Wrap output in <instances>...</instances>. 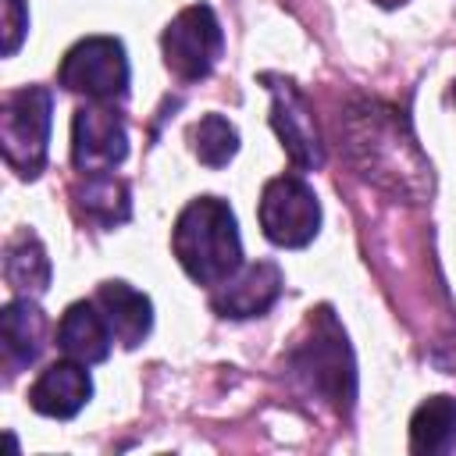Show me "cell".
<instances>
[{"label":"cell","mask_w":456,"mask_h":456,"mask_svg":"<svg viewBox=\"0 0 456 456\" xmlns=\"http://www.w3.org/2000/svg\"><path fill=\"white\" fill-rule=\"evenodd\" d=\"M75 200L86 210V217L100 221L103 228L125 224L128 214H132V207H128V185L118 182L114 175H86V185H78Z\"/></svg>","instance_id":"cell-17"},{"label":"cell","mask_w":456,"mask_h":456,"mask_svg":"<svg viewBox=\"0 0 456 456\" xmlns=\"http://www.w3.org/2000/svg\"><path fill=\"white\" fill-rule=\"evenodd\" d=\"M128 157V132L114 103H86L71 121V164L82 175H110Z\"/></svg>","instance_id":"cell-8"},{"label":"cell","mask_w":456,"mask_h":456,"mask_svg":"<svg viewBox=\"0 0 456 456\" xmlns=\"http://www.w3.org/2000/svg\"><path fill=\"white\" fill-rule=\"evenodd\" d=\"M171 249L196 285L217 289L242 267V239L232 207L217 196L192 200L175 221Z\"/></svg>","instance_id":"cell-3"},{"label":"cell","mask_w":456,"mask_h":456,"mask_svg":"<svg viewBox=\"0 0 456 456\" xmlns=\"http://www.w3.org/2000/svg\"><path fill=\"white\" fill-rule=\"evenodd\" d=\"M0 7H4V57H11L28 28V11L21 0H0Z\"/></svg>","instance_id":"cell-19"},{"label":"cell","mask_w":456,"mask_h":456,"mask_svg":"<svg viewBox=\"0 0 456 456\" xmlns=\"http://www.w3.org/2000/svg\"><path fill=\"white\" fill-rule=\"evenodd\" d=\"M110 342H114V331H110L107 317L100 314L96 299H82L64 310V317L57 324V349L68 360H78L86 367L103 363L110 356Z\"/></svg>","instance_id":"cell-12"},{"label":"cell","mask_w":456,"mask_h":456,"mask_svg":"<svg viewBox=\"0 0 456 456\" xmlns=\"http://www.w3.org/2000/svg\"><path fill=\"white\" fill-rule=\"evenodd\" d=\"M53 93L46 86H21L4 96L0 107V150L11 171L36 178L46 164Z\"/></svg>","instance_id":"cell-4"},{"label":"cell","mask_w":456,"mask_h":456,"mask_svg":"<svg viewBox=\"0 0 456 456\" xmlns=\"http://www.w3.org/2000/svg\"><path fill=\"white\" fill-rule=\"evenodd\" d=\"M189 146L196 153L200 164L207 167H224L235 153H239V132L228 118L221 114H207L189 128Z\"/></svg>","instance_id":"cell-18"},{"label":"cell","mask_w":456,"mask_h":456,"mask_svg":"<svg viewBox=\"0 0 456 456\" xmlns=\"http://www.w3.org/2000/svg\"><path fill=\"white\" fill-rule=\"evenodd\" d=\"M381 7H399V4H406V0H378Z\"/></svg>","instance_id":"cell-20"},{"label":"cell","mask_w":456,"mask_h":456,"mask_svg":"<svg viewBox=\"0 0 456 456\" xmlns=\"http://www.w3.org/2000/svg\"><path fill=\"white\" fill-rule=\"evenodd\" d=\"M46 338V317L43 310L32 303V296H18L4 306L0 314V342H4V356L14 367H28L39 360L43 342Z\"/></svg>","instance_id":"cell-14"},{"label":"cell","mask_w":456,"mask_h":456,"mask_svg":"<svg viewBox=\"0 0 456 456\" xmlns=\"http://www.w3.org/2000/svg\"><path fill=\"white\" fill-rule=\"evenodd\" d=\"M346 139L356 167L370 182L410 200L431 192V167L424 164L413 135L406 132V121L392 107L367 103L363 110H356L346 125Z\"/></svg>","instance_id":"cell-1"},{"label":"cell","mask_w":456,"mask_h":456,"mask_svg":"<svg viewBox=\"0 0 456 456\" xmlns=\"http://www.w3.org/2000/svg\"><path fill=\"white\" fill-rule=\"evenodd\" d=\"M89 395H93V381H89L86 363L61 360V363H50L36 378V385L28 388V406L43 417L68 420L89 403Z\"/></svg>","instance_id":"cell-11"},{"label":"cell","mask_w":456,"mask_h":456,"mask_svg":"<svg viewBox=\"0 0 456 456\" xmlns=\"http://www.w3.org/2000/svg\"><path fill=\"white\" fill-rule=\"evenodd\" d=\"M264 82L271 89V128L278 132L281 150L289 153L296 171H317L324 164V142L306 96L289 78L264 75Z\"/></svg>","instance_id":"cell-9"},{"label":"cell","mask_w":456,"mask_h":456,"mask_svg":"<svg viewBox=\"0 0 456 456\" xmlns=\"http://www.w3.org/2000/svg\"><path fill=\"white\" fill-rule=\"evenodd\" d=\"M285 370L292 374V381L306 395H314L317 403L331 406L335 413H349L353 410L356 363H353V349H349L346 331L335 321L331 306L310 310L303 338L285 356Z\"/></svg>","instance_id":"cell-2"},{"label":"cell","mask_w":456,"mask_h":456,"mask_svg":"<svg viewBox=\"0 0 456 456\" xmlns=\"http://www.w3.org/2000/svg\"><path fill=\"white\" fill-rule=\"evenodd\" d=\"M410 449L420 456H442L456 449V399L431 395L410 417Z\"/></svg>","instance_id":"cell-15"},{"label":"cell","mask_w":456,"mask_h":456,"mask_svg":"<svg viewBox=\"0 0 456 456\" xmlns=\"http://www.w3.org/2000/svg\"><path fill=\"white\" fill-rule=\"evenodd\" d=\"M281 267L274 260H256V264H242L232 278H224L217 285V292L210 296V306L221 314V317H260L267 314L278 296H281Z\"/></svg>","instance_id":"cell-10"},{"label":"cell","mask_w":456,"mask_h":456,"mask_svg":"<svg viewBox=\"0 0 456 456\" xmlns=\"http://www.w3.org/2000/svg\"><path fill=\"white\" fill-rule=\"evenodd\" d=\"M160 46H164V64L175 78L200 82L214 71L221 50H224V32H221L217 14L207 4H192L178 18L167 21Z\"/></svg>","instance_id":"cell-6"},{"label":"cell","mask_w":456,"mask_h":456,"mask_svg":"<svg viewBox=\"0 0 456 456\" xmlns=\"http://www.w3.org/2000/svg\"><path fill=\"white\" fill-rule=\"evenodd\" d=\"M57 82L68 93H78L93 103H114L128 93V57L121 39L114 36H86L78 39L57 71Z\"/></svg>","instance_id":"cell-5"},{"label":"cell","mask_w":456,"mask_h":456,"mask_svg":"<svg viewBox=\"0 0 456 456\" xmlns=\"http://www.w3.org/2000/svg\"><path fill=\"white\" fill-rule=\"evenodd\" d=\"M260 228L274 246L303 249L321 228V203L299 175H278L260 196Z\"/></svg>","instance_id":"cell-7"},{"label":"cell","mask_w":456,"mask_h":456,"mask_svg":"<svg viewBox=\"0 0 456 456\" xmlns=\"http://www.w3.org/2000/svg\"><path fill=\"white\" fill-rule=\"evenodd\" d=\"M93 299H96L100 314L107 317L114 338L125 349H135L150 335V328H153V303H150V296H142L128 281H103Z\"/></svg>","instance_id":"cell-13"},{"label":"cell","mask_w":456,"mask_h":456,"mask_svg":"<svg viewBox=\"0 0 456 456\" xmlns=\"http://www.w3.org/2000/svg\"><path fill=\"white\" fill-rule=\"evenodd\" d=\"M4 278L18 296H39L50 285V256L32 232H21L4 249Z\"/></svg>","instance_id":"cell-16"}]
</instances>
